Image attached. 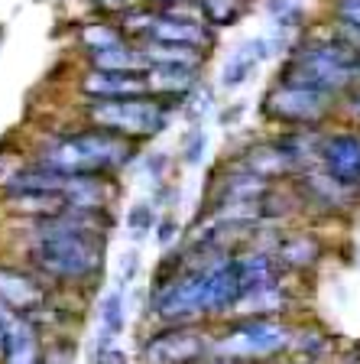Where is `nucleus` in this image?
<instances>
[{
    "mask_svg": "<svg viewBox=\"0 0 360 364\" xmlns=\"http://www.w3.org/2000/svg\"><path fill=\"white\" fill-rule=\"evenodd\" d=\"M107 228H111L107 212H75V208L33 221V237L26 247L30 267L43 280L62 287H84L98 280L104 270Z\"/></svg>",
    "mask_w": 360,
    "mask_h": 364,
    "instance_id": "obj_1",
    "label": "nucleus"
},
{
    "mask_svg": "<svg viewBox=\"0 0 360 364\" xmlns=\"http://www.w3.org/2000/svg\"><path fill=\"white\" fill-rule=\"evenodd\" d=\"M133 159V144L111 130H84V134L53 136L39 150V166L62 176H107Z\"/></svg>",
    "mask_w": 360,
    "mask_h": 364,
    "instance_id": "obj_2",
    "label": "nucleus"
},
{
    "mask_svg": "<svg viewBox=\"0 0 360 364\" xmlns=\"http://www.w3.org/2000/svg\"><path fill=\"white\" fill-rule=\"evenodd\" d=\"M283 82L308 85L324 95L347 91L360 82V49L347 39H315L295 49L289 65L283 68Z\"/></svg>",
    "mask_w": 360,
    "mask_h": 364,
    "instance_id": "obj_3",
    "label": "nucleus"
},
{
    "mask_svg": "<svg viewBox=\"0 0 360 364\" xmlns=\"http://www.w3.org/2000/svg\"><path fill=\"white\" fill-rule=\"evenodd\" d=\"M293 326L283 318H231L214 332L211 358L224 364H273L289 355Z\"/></svg>",
    "mask_w": 360,
    "mask_h": 364,
    "instance_id": "obj_4",
    "label": "nucleus"
},
{
    "mask_svg": "<svg viewBox=\"0 0 360 364\" xmlns=\"http://www.w3.org/2000/svg\"><path fill=\"white\" fill-rule=\"evenodd\" d=\"M91 121L101 130L124 136V140H143V136H156L169 124V107L159 101L136 95V98H111V101H94L88 107Z\"/></svg>",
    "mask_w": 360,
    "mask_h": 364,
    "instance_id": "obj_5",
    "label": "nucleus"
},
{
    "mask_svg": "<svg viewBox=\"0 0 360 364\" xmlns=\"http://www.w3.org/2000/svg\"><path fill=\"white\" fill-rule=\"evenodd\" d=\"M214 332L204 326H156L136 348V364H204Z\"/></svg>",
    "mask_w": 360,
    "mask_h": 364,
    "instance_id": "obj_6",
    "label": "nucleus"
},
{
    "mask_svg": "<svg viewBox=\"0 0 360 364\" xmlns=\"http://www.w3.org/2000/svg\"><path fill=\"white\" fill-rule=\"evenodd\" d=\"M328 101H331V95H324V91H315V88H308V85H295V82H283V78H279V82L266 91L263 111L279 124H312L328 111Z\"/></svg>",
    "mask_w": 360,
    "mask_h": 364,
    "instance_id": "obj_7",
    "label": "nucleus"
},
{
    "mask_svg": "<svg viewBox=\"0 0 360 364\" xmlns=\"http://www.w3.org/2000/svg\"><path fill=\"white\" fill-rule=\"evenodd\" d=\"M0 309L39 322V312L49 309V287L39 273L0 264Z\"/></svg>",
    "mask_w": 360,
    "mask_h": 364,
    "instance_id": "obj_8",
    "label": "nucleus"
},
{
    "mask_svg": "<svg viewBox=\"0 0 360 364\" xmlns=\"http://www.w3.org/2000/svg\"><path fill=\"white\" fill-rule=\"evenodd\" d=\"M4 364H49L39 322L7 312V341H4Z\"/></svg>",
    "mask_w": 360,
    "mask_h": 364,
    "instance_id": "obj_9",
    "label": "nucleus"
},
{
    "mask_svg": "<svg viewBox=\"0 0 360 364\" xmlns=\"http://www.w3.org/2000/svg\"><path fill=\"white\" fill-rule=\"evenodd\" d=\"M318 166L328 176H334V179L347 182V186H360V136L334 134L328 140H322Z\"/></svg>",
    "mask_w": 360,
    "mask_h": 364,
    "instance_id": "obj_10",
    "label": "nucleus"
},
{
    "mask_svg": "<svg viewBox=\"0 0 360 364\" xmlns=\"http://www.w3.org/2000/svg\"><path fill=\"white\" fill-rule=\"evenodd\" d=\"M273 260L279 264V270L285 273H302L322 260V241L308 231H289V235H276L273 241Z\"/></svg>",
    "mask_w": 360,
    "mask_h": 364,
    "instance_id": "obj_11",
    "label": "nucleus"
},
{
    "mask_svg": "<svg viewBox=\"0 0 360 364\" xmlns=\"http://www.w3.org/2000/svg\"><path fill=\"white\" fill-rule=\"evenodd\" d=\"M82 91L94 101L111 98H136L146 95V78L140 72H104V68H91L82 82Z\"/></svg>",
    "mask_w": 360,
    "mask_h": 364,
    "instance_id": "obj_12",
    "label": "nucleus"
},
{
    "mask_svg": "<svg viewBox=\"0 0 360 364\" xmlns=\"http://www.w3.org/2000/svg\"><path fill=\"white\" fill-rule=\"evenodd\" d=\"M153 43H173V46H188V49H204L211 43L208 30L195 20H185V16L175 14H156L150 30Z\"/></svg>",
    "mask_w": 360,
    "mask_h": 364,
    "instance_id": "obj_13",
    "label": "nucleus"
},
{
    "mask_svg": "<svg viewBox=\"0 0 360 364\" xmlns=\"http://www.w3.org/2000/svg\"><path fill=\"white\" fill-rule=\"evenodd\" d=\"M302 189L308 192V202L322 205V208H344V205L351 202L354 186L334 179V176H328L322 166H318V169H305V176H302Z\"/></svg>",
    "mask_w": 360,
    "mask_h": 364,
    "instance_id": "obj_14",
    "label": "nucleus"
},
{
    "mask_svg": "<svg viewBox=\"0 0 360 364\" xmlns=\"http://www.w3.org/2000/svg\"><path fill=\"white\" fill-rule=\"evenodd\" d=\"M240 166L247 169V173L260 176V179H266V182L283 179V176L295 173V166L289 163V156H285V153L279 150L276 140H273V144L250 146V150L244 153V159H240Z\"/></svg>",
    "mask_w": 360,
    "mask_h": 364,
    "instance_id": "obj_15",
    "label": "nucleus"
},
{
    "mask_svg": "<svg viewBox=\"0 0 360 364\" xmlns=\"http://www.w3.org/2000/svg\"><path fill=\"white\" fill-rule=\"evenodd\" d=\"M266 49H270V39H250V43H244L237 53L227 59L224 72H221V82H224L227 88H234V85H244L250 78V72H253V68L260 65L266 55H270Z\"/></svg>",
    "mask_w": 360,
    "mask_h": 364,
    "instance_id": "obj_16",
    "label": "nucleus"
},
{
    "mask_svg": "<svg viewBox=\"0 0 360 364\" xmlns=\"http://www.w3.org/2000/svg\"><path fill=\"white\" fill-rule=\"evenodd\" d=\"M124 322H127L124 289L114 287L111 293H104V299H101V309H98V345H94V348L117 345L120 332H124Z\"/></svg>",
    "mask_w": 360,
    "mask_h": 364,
    "instance_id": "obj_17",
    "label": "nucleus"
},
{
    "mask_svg": "<svg viewBox=\"0 0 360 364\" xmlns=\"http://www.w3.org/2000/svg\"><path fill=\"white\" fill-rule=\"evenodd\" d=\"M146 88L163 95H185L195 88V68L188 65H153L146 72Z\"/></svg>",
    "mask_w": 360,
    "mask_h": 364,
    "instance_id": "obj_18",
    "label": "nucleus"
},
{
    "mask_svg": "<svg viewBox=\"0 0 360 364\" xmlns=\"http://www.w3.org/2000/svg\"><path fill=\"white\" fill-rule=\"evenodd\" d=\"M289 355L302 358V361H312V364H322L324 358L331 355V338L318 328H295L293 326V341H289Z\"/></svg>",
    "mask_w": 360,
    "mask_h": 364,
    "instance_id": "obj_19",
    "label": "nucleus"
},
{
    "mask_svg": "<svg viewBox=\"0 0 360 364\" xmlns=\"http://www.w3.org/2000/svg\"><path fill=\"white\" fill-rule=\"evenodd\" d=\"M143 59L153 65H188L195 68L202 62V49H188V46H173V43H153L146 39V46L140 49Z\"/></svg>",
    "mask_w": 360,
    "mask_h": 364,
    "instance_id": "obj_20",
    "label": "nucleus"
},
{
    "mask_svg": "<svg viewBox=\"0 0 360 364\" xmlns=\"http://www.w3.org/2000/svg\"><path fill=\"white\" fill-rule=\"evenodd\" d=\"M91 62H94V68H104V72H140V68L146 65L140 49H130V46H124V43L91 53Z\"/></svg>",
    "mask_w": 360,
    "mask_h": 364,
    "instance_id": "obj_21",
    "label": "nucleus"
},
{
    "mask_svg": "<svg viewBox=\"0 0 360 364\" xmlns=\"http://www.w3.org/2000/svg\"><path fill=\"white\" fill-rule=\"evenodd\" d=\"M202 14L211 26H231L240 16V0H202Z\"/></svg>",
    "mask_w": 360,
    "mask_h": 364,
    "instance_id": "obj_22",
    "label": "nucleus"
},
{
    "mask_svg": "<svg viewBox=\"0 0 360 364\" xmlns=\"http://www.w3.org/2000/svg\"><path fill=\"white\" fill-rule=\"evenodd\" d=\"M153 228H156V212H153V205L140 202V205H133V208L127 212V231H130L133 241H143Z\"/></svg>",
    "mask_w": 360,
    "mask_h": 364,
    "instance_id": "obj_23",
    "label": "nucleus"
},
{
    "mask_svg": "<svg viewBox=\"0 0 360 364\" xmlns=\"http://www.w3.org/2000/svg\"><path fill=\"white\" fill-rule=\"evenodd\" d=\"M334 10H338V20L344 26V36L351 39V46L360 49V0H338Z\"/></svg>",
    "mask_w": 360,
    "mask_h": 364,
    "instance_id": "obj_24",
    "label": "nucleus"
},
{
    "mask_svg": "<svg viewBox=\"0 0 360 364\" xmlns=\"http://www.w3.org/2000/svg\"><path fill=\"white\" fill-rule=\"evenodd\" d=\"M82 43L88 46L91 53H98V49H107V46H117L120 33H114L111 26H101V23H91V26H84Z\"/></svg>",
    "mask_w": 360,
    "mask_h": 364,
    "instance_id": "obj_25",
    "label": "nucleus"
},
{
    "mask_svg": "<svg viewBox=\"0 0 360 364\" xmlns=\"http://www.w3.org/2000/svg\"><path fill=\"white\" fill-rule=\"evenodd\" d=\"M153 20H156V10H130L127 20H124V30H127L130 36H146L150 39Z\"/></svg>",
    "mask_w": 360,
    "mask_h": 364,
    "instance_id": "obj_26",
    "label": "nucleus"
},
{
    "mask_svg": "<svg viewBox=\"0 0 360 364\" xmlns=\"http://www.w3.org/2000/svg\"><path fill=\"white\" fill-rule=\"evenodd\" d=\"M140 273V254L136 250H130V254H124L120 257V270H117V289L130 287L133 283V277Z\"/></svg>",
    "mask_w": 360,
    "mask_h": 364,
    "instance_id": "obj_27",
    "label": "nucleus"
},
{
    "mask_svg": "<svg viewBox=\"0 0 360 364\" xmlns=\"http://www.w3.org/2000/svg\"><path fill=\"white\" fill-rule=\"evenodd\" d=\"M204 146H208V140H204V134H202V130H195V134L188 136V140H185V146H182V156H185V163H188V166H195L198 159H202Z\"/></svg>",
    "mask_w": 360,
    "mask_h": 364,
    "instance_id": "obj_28",
    "label": "nucleus"
},
{
    "mask_svg": "<svg viewBox=\"0 0 360 364\" xmlns=\"http://www.w3.org/2000/svg\"><path fill=\"white\" fill-rule=\"evenodd\" d=\"M94 364H127V351L120 348V345L94 348Z\"/></svg>",
    "mask_w": 360,
    "mask_h": 364,
    "instance_id": "obj_29",
    "label": "nucleus"
},
{
    "mask_svg": "<svg viewBox=\"0 0 360 364\" xmlns=\"http://www.w3.org/2000/svg\"><path fill=\"white\" fill-rule=\"evenodd\" d=\"M175 235H179V225H175V221H156V241L163 244V247H169V244L175 241Z\"/></svg>",
    "mask_w": 360,
    "mask_h": 364,
    "instance_id": "obj_30",
    "label": "nucleus"
},
{
    "mask_svg": "<svg viewBox=\"0 0 360 364\" xmlns=\"http://www.w3.org/2000/svg\"><path fill=\"white\" fill-rule=\"evenodd\" d=\"M101 10H136V0H94Z\"/></svg>",
    "mask_w": 360,
    "mask_h": 364,
    "instance_id": "obj_31",
    "label": "nucleus"
},
{
    "mask_svg": "<svg viewBox=\"0 0 360 364\" xmlns=\"http://www.w3.org/2000/svg\"><path fill=\"white\" fill-rule=\"evenodd\" d=\"M4 341H7V309H0V364H4Z\"/></svg>",
    "mask_w": 360,
    "mask_h": 364,
    "instance_id": "obj_32",
    "label": "nucleus"
},
{
    "mask_svg": "<svg viewBox=\"0 0 360 364\" xmlns=\"http://www.w3.org/2000/svg\"><path fill=\"white\" fill-rule=\"evenodd\" d=\"M351 114L360 117V88H354V95H351Z\"/></svg>",
    "mask_w": 360,
    "mask_h": 364,
    "instance_id": "obj_33",
    "label": "nucleus"
},
{
    "mask_svg": "<svg viewBox=\"0 0 360 364\" xmlns=\"http://www.w3.org/2000/svg\"><path fill=\"white\" fill-rule=\"evenodd\" d=\"M150 4H159V7H169V4H179V0H150Z\"/></svg>",
    "mask_w": 360,
    "mask_h": 364,
    "instance_id": "obj_34",
    "label": "nucleus"
}]
</instances>
